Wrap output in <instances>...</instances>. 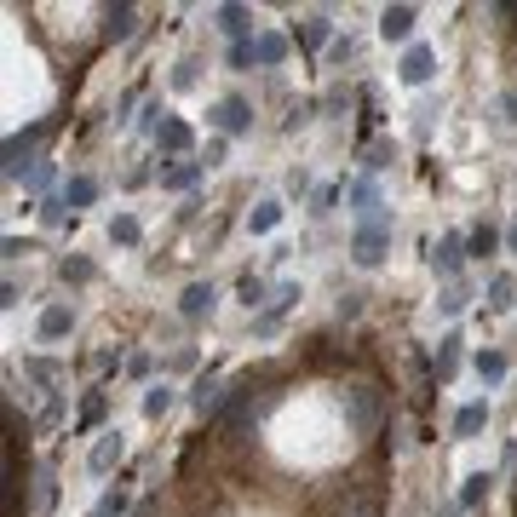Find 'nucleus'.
Here are the masks:
<instances>
[{"label": "nucleus", "instance_id": "obj_14", "mask_svg": "<svg viewBox=\"0 0 517 517\" xmlns=\"http://www.w3.org/2000/svg\"><path fill=\"white\" fill-rule=\"evenodd\" d=\"M489 426V402H466L460 414H454V437H477Z\"/></svg>", "mask_w": 517, "mask_h": 517}, {"label": "nucleus", "instance_id": "obj_40", "mask_svg": "<svg viewBox=\"0 0 517 517\" xmlns=\"http://www.w3.org/2000/svg\"><path fill=\"white\" fill-rule=\"evenodd\" d=\"M500 121H517V92H506V98H500Z\"/></svg>", "mask_w": 517, "mask_h": 517}, {"label": "nucleus", "instance_id": "obj_17", "mask_svg": "<svg viewBox=\"0 0 517 517\" xmlns=\"http://www.w3.org/2000/svg\"><path fill=\"white\" fill-rule=\"evenodd\" d=\"M351 208L363 213V225H368V218H380V190H374V179H356L351 184Z\"/></svg>", "mask_w": 517, "mask_h": 517}, {"label": "nucleus", "instance_id": "obj_38", "mask_svg": "<svg viewBox=\"0 0 517 517\" xmlns=\"http://www.w3.org/2000/svg\"><path fill=\"white\" fill-rule=\"evenodd\" d=\"M345 517H380V506H374V500H351V506H345Z\"/></svg>", "mask_w": 517, "mask_h": 517}, {"label": "nucleus", "instance_id": "obj_24", "mask_svg": "<svg viewBox=\"0 0 517 517\" xmlns=\"http://www.w3.org/2000/svg\"><path fill=\"white\" fill-rule=\"evenodd\" d=\"M109 242L133 247V242H138V218H133V213H115V218H109Z\"/></svg>", "mask_w": 517, "mask_h": 517}, {"label": "nucleus", "instance_id": "obj_27", "mask_svg": "<svg viewBox=\"0 0 517 517\" xmlns=\"http://www.w3.org/2000/svg\"><path fill=\"white\" fill-rule=\"evenodd\" d=\"M58 276H64V282H92V276H98V271H92V259H81V254H69L64 264H58Z\"/></svg>", "mask_w": 517, "mask_h": 517}, {"label": "nucleus", "instance_id": "obj_28", "mask_svg": "<svg viewBox=\"0 0 517 517\" xmlns=\"http://www.w3.org/2000/svg\"><path fill=\"white\" fill-rule=\"evenodd\" d=\"M477 374H483V380H500V374H506V356H500V351H477Z\"/></svg>", "mask_w": 517, "mask_h": 517}, {"label": "nucleus", "instance_id": "obj_32", "mask_svg": "<svg viewBox=\"0 0 517 517\" xmlns=\"http://www.w3.org/2000/svg\"><path fill=\"white\" fill-rule=\"evenodd\" d=\"M247 64H254V41H236L230 46V69H247Z\"/></svg>", "mask_w": 517, "mask_h": 517}, {"label": "nucleus", "instance_id": "obj_35", "mask_svg": "<svg viewBox=\"0 0 517 517\" xmlns=\"http://www.w3.org/2000/svg\"><path fill=\"white\" fill-rule=\"evenodd\" d=\"M150 368H155V363H150V351H133V356H127V374H133V380H144Z\"/></svg>", "mask_w": 517, "mask_h": 517}, {"label": "nucleus", "instance_id": "obj_20", "mask_svg": "<svg viewBox=\"0 0 517 517\" xmlns=\"http://www.w3.org/2000/svg\"><path fill=\"white\" fill-rule=\"evenodd\" d=\"M276 225H282V201H259V208L247 213V230H254V236H271Z\"/></svg>", "mask_w": 517, "mask_h": 517}, {"label": "nucleus", "instance_id": "obj_37", "mask_svg": "<svg viewBox=\"0 0 517 517\" xmlns=\"http://www.w3.org/2000/svg\"><path fill=\"white\" fill-rule=\"evenodd\" d=\"M29 184H35V190H46V184H52V162H35V172H29Z\"/></svg>", "mask_w": 517, "mask_h": 517}, {"label": "nucleus", "instance_id": "obj_4", "mask_svg": "<svg viewBox=\"0 0 517 517\" xmlns=\"http://www.w3.org/2000/svg\"><path fill=\"white\" fill-rule=\"evenodd\" d=\"M35 138H41V127H23V133H12V138H6V179H29V172H35V167L23 162Z\"/></svg>", "mask_w": 517, "mask_h": 517}, {"label": "nucleus", "instance_id": "obj_30", "mask_svg": "<svg viewBox=\"0 0 517 517\" xmlns=\"http://www.w3.org/2000/svg\"><path fill=\"white\" fill-rule=\"evenodd\" d=\"M167 409H172V391H167V385H155L150 397H144V414H150V420H162Z\"/></svg>", "mask_w": 517, "mask_h": 517}, {"label": "nucleus", "instance_id": "obj_6", "mask_svg": "<svg viewBox=\"0 0 517 517\" xmlns=\"http://www.w3.org/2000/svg\"><path fill=\"white\" fill-rule=\"evenodd\" d=\"M121 454H127V443H121V431H109V437H98V443H92L87 466H92V472H115Z\"/></svg>", "mask_w": 517, "mask_h": 517}, {"label": "nucleus", "instance_id": "obj_25", "mask_svg": "<svg viewBox=\"0 0 517 517\" xmlns=\"http://www.w3.org/2000/svg\"><path fill=\"white\" fill-rule=\"evenodd\" d=\"M494 242H500V236H494V225H477L472 236H466V254L483 259V254H494Z\"/></svg>", "mask_w": 517, "mask_h": 517}, {"label": "nucleus", "instance_id": "obj_19", "mask_svg": "<svg viewBox=\"0 0 517 517\" xmlns=\"http://www.w3.org/2000/svg\"><path fill=\"white\" fill-rule=\"evenodd\" d=\"M201 167H208V162H179V167H167V172H162V190H190V184L201 179Z\"/></svg>", "mask_w": 517, "mask_h": 517}, {"label": "nucleus", "instance_id": "obj_29", "mask_svg": "<svg viewBox=\"0 0 517 517\" xmlns=\"http://www.w3.org/2000/svg\"><path fill=\"white\" fill-rule=\"evenodd\" d=\"M121 512H127V489H109L98 506H92V517H121Z\"/></svg>", "mask_w": 517, "mask_h": 517}, {"label": "nucleus", "instance_id": "obj_15", "mask_svg": "<svg viewBox=\"0 0 517 517\" xmlns=\"http://www.w3.org/2000/svg\"><path fill=\"white\" fill-rule=\"evenodd\" d=\"M69 322H75V310H69V305H46V310H41V339H64V334H69Z\"/></svg>", "mask_w": 517, "mask_h": 517}, {"label": "nucleus", "instance_id": "obj_3", "mask_svg": "<svg viewBox=\"0 0 517 517\" xmlns=\"http://www.w3.org/2000/svg\"><path fill=\"white\" fill-rule=\"evenodd\" d=\"M213 127H218V133H247V127H254V109H247V98H218V104H213Z\"/></svg>", "mask_w": 517, "mask_h": 517}, {"label": "nucleus", "instance_id": "obj_10", "mask_svg": "<svg viewBox=\"0 0 517 517\" xmlns=\"http://www.w3.org/2000/svg\"><path fill=\"white\" fill-rule=\"evenodd\" d=\"M155 144H162L167 155H184V150H190V144H196V133H190V121H179V115H172V121H167V127H162V133H155Z\"/></svg>", "mask_w": 517, "mask_h": 517}, {"label": "nucleus", "instance_id": "obj_2", "mask_svg": "<svg viewBox=\"0 0 517 517\" xmlns=\"http://www.w3.org/2000/svg\"><path fill=\"white\" fill-rule=\"evenodd\" d=\"M385 247H391V230H385V213H380V218H368V225L351 236V259L363 264V271H374V264L385 259Z\"/></svg>", "mask_w": 517, "mask_h": 517}, {"label": "nucleus", "instance_id": "obj_18", "mask_svg": "<svg viewBox=\"0 0 517 517\" xmlns=\"http://www.w3.org/2000/svg\"><path fill=\"white\" fill-rule=\"evenodd\" d=\"M218 29H225V35H236V41H247L254 12H247V6H218Z\"/></svg>", "mask_w": 517, "mask_h": 517}, {"label": "nucleus", "instance_id": "obj_13", "mask_svg": "<svg viewBox=\"0 0 517 517\" xmlns=\"http://www.w3.org/2000/svg\"><path fill=\"white\" fill-rule=\"evenodd\" d=\"M437 380H454L460 374V334H448V339H437V363H431Z\"/></svg>", "mask_w": 517, "mask_h": 517}, {"label": "nucleus", "instance_id": "obj_21", "mask_svg": "<svg viewBox=\"0 0 517 517\" xmlns=\"http://www.w3.org/2000/svg\"><path fill=\"white\" fill-rule=\"evenodd\" d=\"M489 489H494V477H489V472H472V477L460 483V506H483Z\"/></svg>", "mask_w": 517, "mask_h": 517}, {"label": "nucleus", "instance_id": "obj_9", "mask_svg": "<svg viewBox=\"0 0 517 517\" xmlns=\"http://www.w3.org/2000/svg\"><path fill=\"white\" fill-rule=\"evenodd\" d=\"M380 35L385 41H409L414 35V6H385L380 12Z\"/></svg>", "mask_w": 517, "mask_h": 517}, {"label": "nucleus", "instance_id": "obj_33", "mask_svg": "<svg viewBox=\"0 0 517 517\" xmlns=\"http://www.w3.org/2000/svg\"><path fill=\"white\" fill-rule=\"evenodd\" d=\"M437 305H443V317H460V310H466V293H460V288H448Z\"/></svg>", "mask_w": 517, "mask_h": 517}, {"label": "nucleus", "instance_id": "obj_31", "mask_svg": "<svg viewBox=\"0 0 517 517\" xmlns=\"http://www.w3.org/2000/svg\"><path fill=\"white\" fill-rule=\"evenodd\" d=\"M242 300H247V310L264 305V282H259V276H242Z\"/></svg>", "mask_w": 517, "mask_h": 517}, {"label": "nucleus", "instance_id": "obj_5", "mask_svg": "<svg viewBox=\"0 0 517 517\" xmlns=\"http://www.w3.org/2000/svg\"><path fill=\"white\" fill-rule=\"evenodd\" d=\"M431 69H437V58H431V46H409V52H402V81L409 87H426L431 81Z\"/></svg>", "mask_w": 517, "mask_h": 517}, {"label": "nucleus", "instance_id": "obj_41", "mask_svg": "<svg viewBox=\"0 0 517 517\" xmlns=\"http://www.w3.org/2000/svg\"><path fill=\"white\" fill-rule=\"evenodd\" d=\"M443 517H460V506H448V512H443Z\"/></svg>", "mask_w": 517, "mask_h": 517}, {"label": "nucleus", "instance_id": "obj_22", "mask_svg": "<svg viewBox=\"0 0 517 517\" xmlns=\"http://www.w3.org/2000/svg\"><path fill=\"white\" fill-rule=\"evenodd\" d=\"M300 35H305V46H328V35H334V18H328V12H310V18L300 23Z\"/></svg>", "mask_w": 517, "mask_h": 517}, {"label": "nucleus", "instance_id": "obj_36", "mask_svg": "<svg viewBox=\"0 0 517 517\" xmlns=\"http://www.w3.org/2000/svg\"><path fill=\"white\" fill-rule=\"evenodd\" d=\"M41 213H46V225H58V218H64L69 208H64V196H52V201H41Z\"/></svg>", "mask_w": 517, "mask_h": 517}, {"label": "nucleus", "instance_id": "obj_34", "mask_svg": "<svg viewBox=\"0 0 517 517\" xmlns=\"http://www.w3.org/2000/svg\"><path fill=\"white\" fill-rule=\"evenodd\" d=\"M391 162H397V150H391V144H374V150H368V167H374V172L391 167Z\"/></svg>", "mask_w": 517, "mask_h": 517}, {"label": "nucleus", "instance_id": "obj_11", "mask_svg": "<svg viewBox=\"0 0 517 517\" xmlns=\"http://www.w3.org/2000/svg\"><path fill=\"white\" fill-rule=\"evenodd\" d=\"M460 259H466V236H443V242L431 247V264H437L443 276H454V271H460Z\"/></svg>", "mask_w": 517, "mask_h": 517}, {"label": "nucleus", "instance_id": "obj_16", "mask_svg": "<svg viewBox=\"0 0 517 517\" xmlns=\"http://www.w3.org/2000/svg\"><path fill=\"white\" fill-rule=\"evenodd\" d=\"M92 201H98V179H69V184H64V208H69V213L92 208Z\"/></svg>", "mask_w": 517, "mask_h": 517}, {"label": "nucleus", "instance_id": "obj_7", "mask_svg": "<svg viewBox=\"0 0 517 517\" xmlns=\"http://www.w3.org/2000/svg\"><path fill=\"white\" fill-rule=\"evenodd\" d=\"M282 58H288V35H276V29L254 35V64H259V69H276Z\"/></svg>", "mask_w": 517, "mask_h": 517}, {"label": "nucleus", "instance_id": "obj_12", "mask_svg": "<svg viewBox=\"0 0 517 517\" xmlns=\"http://www.w3.org/2000/svg\"><path fill=\"white\" fill-rule=\"evenodd\" d=\"M133 23H138V12L127 6V0H121V6H109V12H104V41H127Z\"/></svg>", "mask_w": 517, "mask_h": 517}, {"label": "nucleus", "instance_id": "obj_26", "mask_svg": "<svg viewBox=\"0 0 517 517\" xmlns=\"http://www.w3.org/2000/svg\"><path fill=\"white\" fill-rule=\"evenodd\" d=\"M104 414H109V397H104V391H92V397L81 402V431H92V426H98Z\"/></svg>", "mask_w": 517, "mask_h": 517}, {"label": "nucleus", "instance_id": "obj_23", "mask_svg": "<svg viewBox=\"0 0 517 517\" xmlns=\"http://www.w3.org/2000/svg\"><path fill=\"white\" fill-rule=\"evenodd\" d=\"M517 305V282L512 276H494L489 282V310H512Z\"/></svg>", "mask_w": 517, "mask_h": 517}, {"label": "nucleus", "instance_id": "obj_1", "mask_svg": "<svg viewBox=\"0 0 517 517\" xmlns=\"http://www.w3.org/2000/svg\"><path fill=\"white\" fill-rule=\"evenodd\" d=\"M380 385H374V380H363V385H351V391H345V414H351V431L356 437H368L374 426H380Z\"/></svg>", "mask_w": 517, "mask_h": 517}, {"label": "nucleus", "instance_id": "obj_42", "mask_svg": "<svg viewBox=\"0 0 517 517\" xmlns=\"http://www.w3.org/2000/svg\"><path fill=\"white\" fill-rule=\"evenodd\" d=\"M512 254H517V225H512Z\"/></svg>", "mask_w": 517, "mask_h": 517}, {"label": "nucleus", "instance_id": "obj_39", "mask_svg": "<svg viewBox=\"0 0 517 517\" xmlns=\"http://www.w3.org/2000/svg\"><path fill=\"white\" fill-rule=\"evenodd\" d=\"M254 328H259V334H276V328H282V310H276V305H271V310H264V317H259V322H254Z\"/></svg>", "mask_w": 517, "mask_h": 517}, {"label": "nucleus", "instance_id": "obj_8", "mask_svg": "<svg viewBox=\"0 0 517 517\" xmlns=\"http://www.w3.org/2000/svg\"><path fill=\"white\" fill-rule=\"evenodd\" d=\"M213 300H218V293H213V282H190V288H184V300H179V317H208V310H213Z\"/></svg>", "mask_w": 517, "mask_h": 517}]
</instances>
